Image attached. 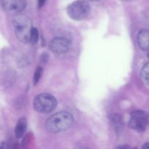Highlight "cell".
Segmentation results:
<instances>
[{"mask_svg":"<svg viewBox=\"0 0 149 149\" xmlns=\"http://www.w3.org/2000/svg\"><path fill=\"white\" fill-rule=\"evenodd\" d=\"M148 124V114L143 111H135L131 113L129 125L131 128L138 132L146 130Z\"/></svg>","mask_w":149,"mask_h":149,"instance_id":"cell-5","label":"cell"},{"mask_svg":"<svg viewBox=\"0 0 149 149\" xmlns=\"http://www.w3.org/2000/svg\"><path fill=\"white\" fill-rule=\"evenodd\" d=\"M42 67L38 66L36 68V71L34 72V75H33V82L34 85L37 84V83L39 82V81L40 80L41 77H42Z\"/></svg>","mask_w":149,"mask_h":149,"instance_id":"cell-12","label":"cell"},{"mask_svg":"<svg viewBox=\"0 0 149 149\" xmlns=\"http://www.w3.org/2000/svg\"><path fill=\"white\" fill-rule=\"evenodd\" d=\"M1 4L4 11L17 14L24 10L26 2L25 0H1Z\"/></svg>","mask_w":149,"mask_h":149,"instance_id":"cell-7","label":"cell"},{"mask_svg":"<svg viewBox=\"0 0 149 149\" xmlns=\"http://www.w3.org/2000/svg\"><path fill=\"white\" fill-rule=\"evenodd\" d=\"M141 76L143 81L149 84V62L144 65L141 72Z\"/></svg>","mask_w":149,"mask_h":149,"instance_id":"cell-10","label":"cell"},{"mask_svg":"<svg viewBox=\"0 0 149 149\" xmlns=\"http://www.w3.org/2000/svg\"><path fill=\"white\" fill-rule=\"evenodd\" d=\"M74 122L72 115L66 111H61L51 116L46 122V128L53 133L65 131L71 127Z\"/></svg>","mask_w":149,"mask_h":149,"instance_id":"cell-2","label":"cell"},{"mask_svg":"<svg viewBox=\"0 0 149 149\" xmlns=\"http://www.w3.org/2000/svg\"><path fill=\"white\" fill-rule=\"evenodd\" d=\"M90 7L88 2L84 0H78L71 3L67 8V13L74 20H81L88 16Z\"/></svg>","mask_w":149,"mask_h":149,"instance_id":"cell-4","label":"cell"},{"mask_svg":"<svg viewBox=\"0 0 149 149\" xmlns=\"http://www.w3.org/2000/svg\"><path fill=\"white\" fill-rule=\"evenodd\" d=\"M142 148H145V149H149V142L148 143H146L143 146H142Z\"/></svg>","mask_w":149,"mask_h":149,"instance_id":"cell-14","label":"cell"},{"mask_svg":"<svg viewBox=\"0 0 149 149\" xmlns=\"http://www.w3.org/2000/svg\"><path fill=\"white\" fill-rule=\"evenodd\" d=\"M125 1H132V0H125Z\"/></svg>","mask_w":149,"mask_h":149,"instance_id":"cell-17","label":"cell"},{"mask_svg":"<svg viewBox=\"0 0 149 149\" xmlns=\"http://www.w3.org/2000/svg\"><path fill=\"white\" fill-rule=\"evenodd\" d=\"M13 23L17 39L23 43L30 42L31 31L32 29L31 19L26 15L19 13L15 15L13 19Z\"/></svg>","mask_w":149,"mask_h":149,"instance_id":"cell-1","label":"cell"},{"mask_svg":"<svg viewBox=\"0 0 149 149\" xmlns=\"http://www.w3.org/2000/svg\"><path fill=\"white\" fill-rule=\"evenodd\" d=\"M92 1H100V0H90Z\"/></svg>","mask_w":149,"mask_h":149,"instance_id":"cell-15","label":"cell"},{"mask_svg":"<svg viewBox=\"0 0 149 149\" xmlns=\"http://www.w3.org/2000/svg\"><path fill=\"white\" fill-rule=\"evenodd\" d=\"M58 102L55 97L47 93L38 95L33 100V108L36 111L42 113H50L55 110Z\"/></svg>","mask_w":149,"mask_h":149,"instance_id":"cell-3","label":"cell"},{"mask_svg":"<svg viewBox=\"0 0 149 149\" xmlns=\"http://www.w3.org/2000/svg\"><path fill=\"white\" fill-rule=\"evenodd\" d=\"M138 46L144 51H149V29H142L138 35Z\"/></svg>","mask_w":149,"mask_h":149,"instance_id":"cell-8","label":"cell"},{"mask_svg":"<svg viewBox=\"0 0 149 149\" xmlns=\"http://www.w3.org/2000/svg\"><path fill=\"white\" fill-rule=\"evenodd\" d=\"M70 47H71V42L65 38H54L49 43V48L52 52L58 55L65 53L69 50Z\"/></svg>","mask_w":149,"mask_h":149,"instance_id":"cell-6","label":"cell"},{"mask_svg":"<svg viewBox=\"0 0 149 149\" xmlns=\"http://www.w3.org/2000/svg\"><path fill=\"white\" fill-rule=\"evenodd\" d=\"M148 58H149V52H148Z\"/></svg>","mask_w":149,"mask_h":149,"instance_id":"cell-18","label":"cell"},{"mask_svg":"<svg viewBox=\"0 0 149 149\" xmlns=\"http://www.w3.org/2000/svg\"><path fill=\"white\" fill-rule=\"evenodd\" d=\"M148 123H149V116H148Z\"/></svg>","mask_w":149,"mask_h":149,"instance_id":"cell-16","label":"cell"},{"mask_svg":"<svg viewBox=\"0 0 149 149\" xmlns=\"http://www.w3.org/2000/svg\"><path fill=\"white\" fill-rule=\"evenodd\" d=\"M38 40H39V31L36 28L32 27L31 31L30 42L35 45L36 43H37Z\"/></svg>","mask_w":149,"mask_h":149,"instance_id":"cell-11","label":"cell"},{"mask_svg":"<svg viewBox=\"0 0 149 149\" xmlns=\"http://www.w3.org/2000/svg\"><path fill=\"white\" fill-rule=\"evenodd\" d=\"M27 128V121L26 118L22 117L17 122L15 129V135L17 138H20L23 136Z\"/></svg>","mask_w":149,"mask_h":149,"instance_id":"cell-9","label":"cell"},{"mask_svg":"<svg viewBox=\"0 0 149 149\" xmlns=\"http://www.w3.org/2000/svg\"><path fill=\"white\" fill-rule=\"evenodd\" d=\"M45 0H38V6H39V8L43 6V4H45Z\"/></svg>","mask_w":149,"mask_h":149,"instance_id":"cell-13","label":"cell"}]
</instances>
